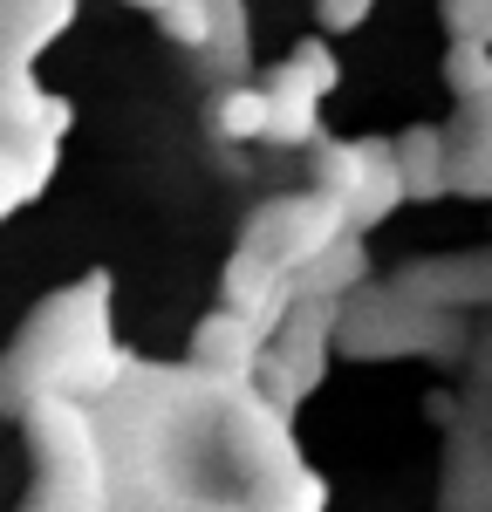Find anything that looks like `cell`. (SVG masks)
<instances>
[{
  "mask_svg": "<svg viewBox=\"0 0 492 512\" xmlns=\"http://www.w3.org/2000/svg\"><path fill=\"white\" fill-rule=\"evenodd\" d=\"M369 14H376V0H315V21H322V35H356Z\"/></svg>",
  "mask_w": 492,
  "mask_h": 512,
  "instance_id": "23",
  "label": "cell"
},
{
  "mask_svg": "<svg viewBox=\"0 0 492 512\" xmlns=\"http://www.w3.org/2000/svg\"><path fill=\"white\" fill-rule=\"evenodd\" d=\"M335 239H349V212H342V198L315 192V185H308V192L260 198V205L246 212V226H240L246 253L274 260V267H287V274H308Z\"/></svg>",
  "mask_w": 492,
  "mask_h": 512,
  "instance_id": "5",
  "label": "cell"
},
{
  "mask_svg": "<svg viewBox=\"0 0 492 512\" xmlns=\"http://www.w3.org/2000/svg\"><path fill=\"white\" fill-rule=\"evenodd\" d=\"M451 192L492 198V103L458 110L451 123Z\"/></svg>",
  "mask_w": 492,
  "mask_h": 512,
  "instance_id": "15",
  "label": "cell"
},
{
  "mask_svg": "<svg viewBox=\"0 0 492 512\" xmlns=\"http://www.w3.org/2000/svg\"><path fill=\"white\" fill-rule=\"evenodd\" d=\"M301 294H308L301 274H287V267L260 260V253H246V246H233V260L219 267V308H233L240 321H253V328L267 335V349L281 342V328L294 321Z\"/></svg>",
  "mask_w": 492,
  "mask_h": 512,
  "instance_id": "7",
  "label": "cell"
},
{
  "mask_svg": "<svg viewBox=\"0 0 492 512\" xmlns=\"http://www.w3.org/2000/svg\"><path fill=\"white\" fill-rule=\"evenodd\" d=\"M397 164H404L410 198H445L451 192V130L445 123H404L397 130Z\"/></svg>",
  "mask_w": 492,
  "mask_h": 512,
  "instance_id": "13",
  "label": "cell"
},
{
  "mask_svg": "<svg viewBox=\"0 0 492 512\" xmlns=\"http://www.w3.org/2000/svg\"><path fill=\"white\" fill-rule=\"evenodd\" d=\"M342 349L363 362H397V355H458L465 349V321L445 308L410 301L404 287H363L356 301H342Z\"/></svg>",
  "mask_w": 492,
  "mask_h": 512,
  "instance_id": "3",
  "label": "cell"
},
{
  "mask_svg": "<svg viewBox=\"0 0 492 512\" xmlns=\"http://www.w3.org/2000/svg\"><path fill=\"white\" fill-rule=\"evenodd\" d=\"M410 301L424 308H492V253H451V260H417L397 274Z\"/></svg>",
  "mask_w": 492,
  "mask_h": 512,
  "instance_id": "9",
  "label": "cell"
},
{
  "mask_svg": "<svg viewBox=\"0 0 492 512\" xmlns=\"http://www.w3.org/2000/svg\"><path fill=\"white\" fill-rule=\"evenodd\" d=\"M205 130H212V144H267V130H274L267 82H233V89H219L212 110H205Z\"/></svg>",
  "mask_w": 492,
  "mask_h": 512,
  "instance_id": "14",
  "label": "cell"
},
{
  "mask_svg": "<svg viewBox=\"0 0 492 512\" xmlns=\"http://www.w3.org/2000/svg\"><path fill=\"white\" fill-rule=\"evenodd\" d=\"M253 512H328V485L308 465H287L267 485H253Z\"/></svg>",
  "mask_w": 492,
  "mask_h": 512,
  "instance_id": "20",
  "label": "cell"
},
{
  "mask_svg": "<svg viewBox=\"0 0 492 512\" xmlns=\"http://www.w3.org/2000/svg\"><path fill=\"white\" fill-rule=\"evenodd\" d=\"M0 396H7V383H0Z\"/></svg>",
  "mask_w": 492,
  "mask_h": 512,
  "instance_id": "26",
  "label": "cell"
},
{
  "mask_svg": "<svg viewBox=\"0 0 492 512\" xmlns=\"http://www.w3.org/2000/svg\"><path fill=\"white\" fill-rule=\"evenodd\" d=\"M55 158H62V144H14V137L0 130V219H14L28 198L48 192Z\"/></svg>",
  "mask_w": 492,
  "mask_h": 512,
  "instance_id": "16",
  "label": "cell"
},
{
  "mask_svg": "<svg viewBox=\"0 0 492 512\" xmlns=\"http://www.w3.org/2000/svg\"><path fill=\"white\" fill-rule=\"evenodd\" d=\"M479 376L492 383V328H486V342H479Z\"/></svg>",
  "mask_w": 492,
  "mask_h": 512,
  "instance_id": "24",
  "label": "cell"
},
{
  "mask_svg": "<svg viewBox=\"0 0 492 512\" xmlns=\"http://www.w3.org/2000/svg\"><path fill=\"white\" fill-rule=\"evenodd\" d=\"M76 28V0H0V69H35Z\"/></svg>",
  "mask_w": 492,
  "mask_h": 512,
  "instance_id": "12",
  "label": "cell"
},
{
  "mask_svg": "<svg viewBox=\"0 0 492 512\" xmlns=\"http://www.w3.org/2000/svg\"><path fill=\"white\" fill-rule=\"evenodd\" d=\"M28 444H35L28 512H110V451L89 403H69V396L28 403Z\"/></svg>",
  "mask_w": 492,
  "mask_h": 512,
  "instance_id": "2",
  "label": "cell"
},
{
  "mask_svg": "<svg viewBox=\"0 0 492 512\" xmlns=\"http://www.w3.org/2000/svg\"><path fill=\"white\" fill-rule=\"evenodd\" d=\"M445 89H451L458 110L492 103V48L486 41H451L445 48Z\"/></svg>",
  "mask_w": 492,
  "mask_h": 512,
  "instance_id": "19",
  "label": "cell"
},
{
  "mask_svg": "<svg viewBox=\"0 0 492 512\" xmlns=\"http://www.w3.org/2000/svg\"><path fill=\"white\" fill-rule=\"evenodd\" d=\"M342 349V301H322V294H301V308L294 321L281 328V342L274 355L287 362V376L301 383V390H315L328 376V355Z\"/></svg>",
  "mask_w": 492,
  "mask_h": 512,
  "instance_id": "10",
  "label": "cell"
},
{
  "mask_svg": "<svg viewBox=\"0 0 492 512\" xmlns=\"http://www.w3.org/2000/svg\"><path fill=\"white\" fill-rule=\"evenodd\" d=\"M158 35L171 48H185V55H205L212 35H219V0H171L158 14Z\"/></svg>",
  "mask_w": 492,
  "mask_h": 512,
  "instance_id": "21",
  "label": "cell"
},
{
  "mask_svg": "<svg viewBox=\"0 0 492 512\" xmlns=\"http://www.w3.org/2000/svg\"><path fill=\"white\" fill-rule=\"evenodd\" d=\"M335 82H342V62H335L328 41H301L287 62L267 69V103H274L267 144H274V151H315V144H322L328 137L322 103L335 96Z\"/></svg>",
  "mask_w": 492,
  "mask_h": 512,
  "instance_id": "6",
  "label": "cell"
},
{
  "mask_svg": "<svg viewBox=\"0 0 492 512\" xmlns=\"http://www.w3.org/2000/svg\"><path fill=\"white\" fill-rule=\"evenodd\" d=\"M185 362L199 369L212 390H253L260 362H267V335L240 321L233 308H212V315L192 321V342H185Z\"/></svg>",
  "mask_w": 492,
  "mask_h": 512,
  "instance_id": "8",
  "label": "cell"
},
{
  "mask_svg": "<svg viewBox=\"0 0 492 512\" xmlns=\"http://www.w3.org/2000/svg\"><path fill=\"white\" fill-rule=\"evenodd\" d=\"M308 185L328 198H342L349 212V233H369L383 226L397 205H410L404 164H397V137H322L308 151Z\"/></svg>",
  "mask_w": 492,
  "mask_h": 512,
  "instance_id": "4",
  "label": "cell"
},
{
  "mask_svg": "<svg viewBox=\"0 0 492 512\" xmlns=\"http://www.w3.org/2000/svg\"><path fill=\"white\" fill-rule=\"evenodd\" d=\"M205 76H219V89L253 82V28H246V0H219V35L199 55Z\"/></svg>",
  "mask_w": 492,
  "mask_h": 512,
  "instance_id": "18",
  "label": "cell"
},
{
  "mask_svg": "<svg viewBox=\"0 0 492 512\" xmlns=\"http://www.w3.org/2000/svg\"><path fill=\"white\" fill-rule=\"evenodd\" d=\"M76 110L62 96H48L35 82V69H0V130L14 144H62Z\"/></svg>",
  "mask_w": 492,
  "mask_h": 512,
  "instance_id": "11",
  "label": "cell"
},
{
  "mask_svg": "<svg viewBox=\"0 0 492 512\" xmlns=\"http://www.w3.org/2000/svg\"><path fill=\"white\" fill-rule=\"evenodd\" d=\"M110 274H82L76 287L48 294L35 315L21 321L14 349L0 362V383L7 396L28 410L48 396H69V403H103L110 383L123 376V349L110 335Z\"/></svg>",
  "mask_w": 492,
  "mask_h": 512,
  "instance_id": "1",
  "label": "cell"
},
{
  "mask_svg": "<svg viewBox=\"0 0 492 512\" xmlns=\"http://www.w3.org/2000/svg\"><path fill=\"white\" fill-rule=\"evenodd\" d=\"M301 287H308V294H322V301H356L363 287H376V280H369V246H363V233L335 239L322 260L301 274Z\"/></svg>",
  "mask_w": 492,
  "mask_h": 512,
  "instance_id": "17",
  "label": "cell"
},
{
  "mask_svg": "<svg viewBox=\"0 0 492 512\" xmlns=\"http://www.w3.org/2000/svg\"><path fill=\"white\" fill-rule=\"evenodd\" d=\"M130 7H144V14H164V7H171V0H130Z\"/></svg>",
  "mask_w": 492,
  "mask_h": 512,
  "instance_id": "25",
  "label": "cell"
},
{
  "mask_svg": "<svg viewBox=\"0 0 492 512\" xmlns=\"http://www.w3.org/2000/svg\"><path fill=\"white\" fill-rule=\"evenodd\" d=\"M451 41H486L492 48V0H438Z\"/></svg>",
  "mask_w": 492,
  "mask_h": 512,
  "instance_id": "22",
  "label": "cell"
}]
</instances>
